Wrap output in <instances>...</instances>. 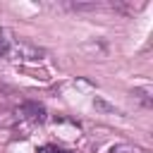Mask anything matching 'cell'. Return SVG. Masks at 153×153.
<instances>
[{
    "label": "cell",
    "instance_id": "3957f363",
    "mask_svg": "<svg viewBox=\"0 0 153 153\" xmlns=\"http://www.w3.org/2000/svg\"><path fill=\"white\" fill-rule=\"evenodd\" d=\"M10 45H12V41L7 38V33H5V31H0V57L10 53Z\"/></svg>",
    "mask_w": 153,
    "mask_h": 153
},
{
    "label": "cell",
    "instance_id": "6da1fadb",
    "mask_svg": "<svg viewBox=\"0 0 153 153\" xmlns=\"http://www.w3.org/2000/svg\"><path fill=\"white\" fill-rule=\"evenodd\" d=\"M7 55H14L17 60H38L41 57V50H36V48H31L26 43H12Z\"/></svg>",
    "mask_w": 153,
    "mask_h": 153
},
{
    "label": "cell",
    "instance_id": "277c9868",
    "mask_svg": "<svg viewBox=\"0 0 153 153\" xmlns=\"http://www.w3.org/2000/svg\"><path fill=\"white\" fill-rule=\"evenodd\" d=\"M110 153H141L136 146H117V148H112Z\"/></svg>",
    "mask_w": 153,
    "mask_h": 153
},
{
    "label": "cell",
    "instance_id": "5b68a950",
    "mask_svg": "<svg viewBox=\"0 0 153 153\" xmlns=\"http://www.w3.org/2000/svg\"><path fill=\"white\" fill-rule=\"evenodd\" d=\"M36 153H65L62 148H57V146H41Z\"/></svg>",
    "mask_w": 153,
    "mask_h": 153
},
{
    "label": "cell",
    "instance_id": "7a4b0ae2",
    "mask_svg": "<svg viewBox=\"0 0 153 153\" xmlns=\"http://www.w3.org/2000/svg\"><path fill=\"white\" fill-rule=\"evenodd\" d=\"M19 115H22L24 120L41 122V120L45 117V108H43V105H38V103H24V105L19 108Z\"/></svg>",
    "mask_w": 153,
    "mask_h": 153
}]
</instances>
